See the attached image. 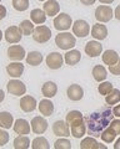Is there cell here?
Instances as JSON below:
<instances>
[{
    "label": "cell",
    "mask_w": 120,
    "mask_h": 149,
    "mask_svg": "<svg viewBox=\"0 0 120 149\" xmlns=\"http://www.w3.org/2000/svg\"><path fill=\"white\" fill-rule=\"evenodd\" d=\"M113 117L114 113L109 107H101V108L91 112L89 116L85 117L88 134L95 138L100 137L103 130L109 127L110 122L113 120Z\"/></svg>",
    "instance_id": "6da1fadb"
},
{
    "label": "cell",
    "mask_w": 120,
    "mask_h": 149,
    "mask_svg": "<svg viewBox=\"0 0 120 149\" xmlns=\"http://www.w3.org/2000/svg\"><path fill=\"white\" fill-rule=\"evenodd\" d=\"M66 123L70 127V133L74 138H81L86 133V124L83 118L81 112L79 111H70L66 114Z\"/></svg>",
    "instance_id": "7a4b0ae2"
},
{
    "label": "cell",
    "mask_w": 120,
    "mask_h": 149,
    "mask_svg": "<svg viewBox=\"0 0 120 149\" xmlns=\"http://www.w3.org/2000/svg\"><path fill=\"white\" fill-rule=\"evenodd\" d=\"M55 44L61 50H70L76 45V39L70 32H59L55 37Z\"/></svg>",
    "instance_id": "3957f363"
},
{
    "label": "cell",
    "mask_w": 120,
    "mask_h": 149,
    "mask_svg": "<svg viewBox=\"0 0 120 149\" xmlns=\"http://www.w3.org/2000/svg\"><path fill=\"white\" fill-rule=\"evenodd\" d=\"M52 37V30L45 25H39L34 29L33 32V39L39 44H45L48 42Z\"/></svg>",
    "instance_id": "277c9868"
},
{
    "label": "cell",
    "mask_w": 120,
    "mask_h": 149,
    "mask_svg": "<svg viewBox=\"0 0 120 149\" xmlns=\"http://www.w3.org/2000/svg\"><path fill=\"white\" fill-rule=\"evenodd\" d=\"M71 25H73V21H71V16L69 14L61 13L54 19V27L58 31L69 30L71 27Z\"/></svg>",
    "instance_id": "5b68a950"
},
{
    "label": "cell",
    "mask_w": 120,
    "mask_h": 149,
    "mask_svg": "<svg viewBox=\"0 0 120 149\" xmlns=\"http://www.w3.org/2000/svg\"><path fill=\"white\" fill-rule=\"evenodd\" d=\"M113 16H114V11L112 6L109 5H100L95 10V19L99 22H108L112 20Z\"/></svg>",
    "instance_id": "8992f818"
},
{
    "label": "cell",
    "mask_w": 120,
    "mask_h": 149,
    "mask_svg": "<svg viewBox=\"0 0 120 149\" xmlns=\"http://www.w3.org/2000/svg\"><path fill=\"white\" fill-rule=\"evenodd\" d=\"M23 32L19 26H9L4 32V37L9 44H18L21 40Z\"/></svg>",
    "instance_id": "52a82bcc"
},
{
    "label": "cell",
    "mask_w": 120,
    "mask_h": 149,
    "mask_svg": "<svg viewBox=\"0 0 120 149\" xmlns=\"http://www.w3.org/2000/svg\"><path fill=\"white\" fill-rule=\"evenodd\" d=\"M73 32L78 37H86L90 34V25L85 20L79 19L73 24Z\"/></svg>",
    "instance_id": "ba28073f"
},
{
    "label": "cell",
    "mask_w": 120,
    "mask_h": 149,
    "mask_svg": "<svg viewBox=\"0 0 120 149\" xmlns=\"http://www.w3.org/2000/svg\"><path fill=\"white\" fill-rule=\"evenodd\" d=\"M8 57L11 61H23L26 57L25 49L21 45H11L8 49Z\"/></svg>",
    "instance_id": "9c48e42d"
},
{
    "label": "cell",
    "mask_w": 120,
    "mask_h": 149,
    "mask_svg": "<svg viewBox=\"0 0 120 149\" xmlns=\"http://www.w3.org/2000/svg\"><path fill=\"white\" fill-rule=\"evenodd\" d=\"M8 92L13 96H23L26 92V86L19 80H10L6 85Z\"/></svg>",
    "instance_id": "30bf717a"
},
{
    "label": "cell",
    "mask_w": 120,
    "mask_h": 149,
    "mask_svg": "<svg viewBox=\"0 0 120 149\" xmlns=\"http://www.w3.org/2000/svg\"><path fill=\"white\" fill-rule=\"evenodd\" d=\"M53 132L56 137H69L71 136L70 133V127L66 122L64 120H56L54 124H53Z\"/></svg>",
    "instance_id": "8fae6325"
},
{
    "label": "cell",
    "mask_w": 120,
    "mask_h": 149,
    "mask_svg": "<svg viewBox=\"0 0 120 149\" xmlns=\"http://www.w3.org/2000/svg\"><path fill=\"white\" fill-rule=\"evenodd\" d=\"M47 129H48V120L45 118L36 116V117L31 119V130L35 134H43Z\"/></svg>",
    "instance_id": "7c38bea8"
},
{
    "label": "cell",
    "mask_w": 120,
    "mask_h": 149,
    "mask_svg": "<svg viewBox=\"0 0 120 149\" xmlns=\"http://www.w3.org/2000/svg\"><path fill=\"white\" fill-rule=\"evenodd\" d=\"M64 63V57L59 52H52L47 57V65L52 70H59Z\"/></svg>",
    "instance_id": "4fadbf2b"
},
{
    "label": "cell",
    "mask_w": 120,
    "mask_h": 149,
    "mask_svg": "<svg viewBox=\"0 0 120 149\" xmlns=\"http://www.w3.org/2000/svg\"><path fill=\"white\" fill-rule=\"evenodd\" d=\"M66 95H68L69 100L78 102L84 97V90H83V87L80 85H75V83H74V85H70L68 87Z\"/></svg>",
    "instance_id": "5bb4252c"
},
{
    "label": "cell",
    "mask_w": 120,
    "mask_h": 149,
    "mask_svg": "<svg viewBox=\"0 0 120 149\" xmlns=\"http://www.w3.org/2000/svg\"><path fill=\"white\" fill-rule=\"evenodd\" d=\"M13 129H14V132H15L16 134L25 136V134H29L30 133L31 127H30V124H29L28 120L19 118V119L15 120V123H14V125H13Z\"/></svg>",
    "instance_id": "9a60e30c"
},
{
    "label": "cell",
    "mask_w": 120,
    "mask_h": 149,
    "mask_svg": "<svg viewBox=\"0 0 120 149\" xmlns=\"http://www.w3.org/2000/svg\"><path fill=\"white\" fill-rule=\"evenodd\" d=\"M101 51H103V45L99 41H89L85 45V54L90 57H96L101 55Z\"/></svg>",
    "instance_id": "2e32d148"
},
{
    "label": "cell",
    "mask_w": 120,
    "mask_h": 149,
    "mask_svg": "<svg viewBox=\"0 0 120 149\" xmlns=\"http://www.w3.org/2000/svg\"><path fill=\"white\" fill-rule=\"evenodd\" d=\"M91 36H93L95 40H105L108 36L107 26L103 25L101 22H98V24L93 25V27H91Z\"/></svg>",
    "instance_id": "e0dca14e"
},
{
    "label": "cell",
    "mask_w": 120,
    "mask_h": 149,
    "mask_svg": "<svg viewBox=\"0 0 120 149\" xmlns=\"http://www.w3.org/2000/svg\"><path fill=\"white\" fill-rule=\"evenodd\" d=\"M20 108L26 112V113H29V112H33L35 111L36 108V100L34 98V97H31V96H24V97H21V100H20Z\"/></svg>",
    "instance_id": "ac0fdd59"
},
{
    "label": "cell",
    "mask_w": 120,
    "mask_h": 149,
    "mask_svg": "<svg viewBox=\"0 0 120 149\" xmlns=\"http://www.w3.org/2000/svg\"><path fill=\"white\" fill-rule=\"evenodd\" d=\"M6 72L10 77H14V78H18L20 77L23 72H24V65L20 63V62H11L9 63L6 66Z\"/></svg>",
    "instance_id": "d6986e66"
},
{
    "label": "cell",
    "mask_w": 120,
    "mask_h": 149,
    "mask_svg": "<svg viewBox=\"0 0 120 149\" xmlns=\"http://www.w3.org/2000/svg\"><path fill=\"white\" fill-rule=\"evenodd\" d=\"M44 11L47 13L48 16H55L58 15L59 11H60V5L56 0H47V1L44 3Z\"/></svg>",
    "instance_id": "ffe728a7"
},
{
    "label": "cell",
    "mask_w": 120,
    "mask_h": 149,
    "mask_svg": "<svg viewBox=\"0 0 120 149\" xmlns=\"http://www.w3.org/2000/svg\"><path fill=\"white\" fill-rule=\"evenodd\" d=\"M80 149H107L105 146H101L96 142L95 137H86L80 143Z\"/></svg>",
    "instance_id": "44dd1931"
},
{
    "label": "cell",
    "mask_w": 120,
    "mask_h": 149,
    "mask_svg": "<svg viewBox=\"0 0 120 149\" xmlns=\"http://www.w3.org/2000/svg\"><path fill=\"white\" fill-rule=\"evenodd\" d=\"M80 58H81V54H80V51H78V50H70L64 55V61H65L66 65H69V66L76 65L80 61Z\"/></svg>",
    "instance_id": "7402d4cb"
},
{
    "label": "cell",
    "mask_w": 120,
    "mask_h": 149,
    "mask_svg": "<svg viewBox=\"0 0 120 149\" xmlns=\"http://www.w3.org/2000/svg\"><path fill=\"white\" fill-rule=\"evenodd\" d=\"M41 92H43V96L47 97V98H53V97L58 93V86L55 85L54 82L48 81L45 82L43 87H41Z\"/></svg>",
    "instance_id": "603a6c76"
},
{
    "label": "cell",
    "mask_w": 120,
    "mask_h": 149,
    "mask_svg": "<svg viewBox=\"0 0 120 149\" xmlns=\"http://www.w3.org/2000/svg\"><path fill=\"white\" fill-rule=\"evenodd\" d=\"M39 111H40V113L43 116L49 117V116H52L53 112H54V103L48 98L41 100L40 103H39Z\"/></svg>",
    "instance_id": "cb8c5ba5"
},
{
    "label": "cell",
    "mask_w": 120,
    "mask_h": 149,
    "mask_svg": "<svg viewBox=\"0 0 120 149\" xmlns=\"http://www.w3.org/2000/svg\"><path fill=\"white\" fill-rule=\"evenodd\" d=\"M101 58H103V62L105 65H108V66H112V65L114 63H116L119 61V55L116 51H114V50H107V51H104V54L103 56H101Z\"/></svg>",
    "instance_id": "d4e9b609"
},
{
    "label": "cell",
    "mask_w": 120,
    "mask_h": 149,
    "mask_svg": "<svg viewBox=\"0 0 120 149\" xmlns=\"http://www.w3.org/2000/svg\"><path fill=\"white\" fill-rule=\"evenodd\" d=\"M30 19L34 24L41 25L47 21V13L44 10H41V9H34V10H31V13H30Z\"/></svg>",
    "instance_id": "484cf974"
},
{
    "label": "cell",
    "mask_w": 120,
    "mask_h": 149,
    "mask_svg": "<svg viewBox=\"0 0 120 149\" xmlns=\"http://www.w3.org/2000/svg\"><path fill=\"white\" fill-rule=\"evenodd\" d=\"M26 63L30 65V66H39V65L43 62V55H41L39 51H30L29 54L26 55Z\"/></svg>",
    "instance_id": "4316f807"
},
{
    "label": "cell",
    "mask_w": 120,
    "mask_h": 149,
    "mask_svg": "<svg viewBox=\"0 0 120 149\" xmlns=\"http://www.w3.org/2000/svg\"><path fill=\"white\" fill-rule=\"evenodd\" d=\"M11 125H14L13 114L9 113L6 111L0 112V127L4 128V129H10Z\"/></svg>",
    "instance_id": "83f0119b"
},
{
    "label": "cell",
    "mask_w": 120,
    "mask_h": 149,
    "mask_svg": "<svg viewBox=\"0 0 120 149\" xmlns=\"http://www.w3.org/2000/svg\"><path fill=\"white\" fill-rule=\"evenodd\" d=\"M93 77L95 81L98 82H103L107 80L108 77V71L107 68L104 66H101V65H96V66L93 68Z\"/></svg>",
    "instance_id": "f1b7e54d"
},
{
    "label": "cell",
    "mask_w": 120,
    "mask_h": 149,
    "mask_svg": "<svg viewBox=\"0 0 120 149\" xmlns=\"http://www.w3.org/2000/svg\"><path fill=\"white\" fill-rule=\"evenodd\" d=\"M105 102H107V104H109V106L119 103L120 102V91L118 88H113V90L105 96Z\"/></svg>",
    "instance_id": "f546056e"
},
{
    "label": "cell",
    "mask_w": 120,
    "mask_h": 149,
    "mask_svg": "<svg viewBox=\"0 0 120 149\" xmlns=\"http://www.w3.org/2000/svg\"><path fill=\"white\" fill-rule=\"evenodd\" d=\"M116 132H115V130L110 127L108 128H105L104 130H103V133H101V139H103V142H105V143H113L114 141H115V138H116Z\"/></svg>",
    "instance_id": "4dcf8cb0"
},
{
    "label": "cell",
    "mask_w": 120,
    "mask_h": 149,
    "mask_svg": "<svg viewBox=\"0 0 120 149\" xmlns=\"http://www.w3.org/2000/svg\"><path fill=\"white\" fill-rule=\"evenodd\" d=\"M30 147V139L26 136H19L14 139V148L15 149H28Z\"/></svg>",
    "instance_id": "1f68e13d"
},
{
    "label": "cell",
    "mask_w": 120,
    "mask_h": 149,
    "mask_svg": "<svg viewBox=\"0 0 120 149\" xmlns=\"http://www.w3.org/2000/svg\"><path fill=\"white\" fill-rule=\"evenodd\" d=\"M19 27L21 29L23 35H25V36L31 35L34 32V29H35V27H34V22L31 20H23L21 24L19 25Z\"/></svg>",
    "instance_id": "d6a6232c"
},
{
    "label": "cell",
    "mask_w": 120,
    "mask_h": 149,
    "mask_svg": "<svg viewBox=\"0 0 120 149\" xmlns=\"http://www.w3.org/2000/svg\"><path fill=\"white\" fill-rule=\"evenodd\" d=\"M31 148L33 149H49L50 146H49V142L47 138L36 137L33 141V143H31Z\"/></svg>",
    "instance_id": "836d02e7"
},
{
    "label": "cell",
    "mask_w": 120,
    "mask_h": 149,
    "mask_svg": "<svg viewBox=\"0 0 120 149\" xmlns=\"http://www.w3.org/2000/svg\"><path fill=\"white\" fill-rule=\"evenodd\" d=\"M13 8L16 11H25L29 8V0H13Z\"/></svg>",
    "instance_id": "e575fe53"
},
{
    "label": "cell",
    "mask_w": 120,
    "mask_h": 149,
    "mask_svg": "<svg viewBox=\"0 0 120 149\" xmlns=\"http://www.w3.org/2000/svg\"><path fill=\"white\" fill-rule=\"evenodd\" d=\"M54 148L55 149H71V143L68 141L65 137H60L56 142L54 143Z\"/></svg>",
    "instance_id": "d590c367"
},
{
    "label": "cell",
    "mask_w": 120,
    "mask_h": 149,
    "mask_svg": "<svg viewBox=\"0 0 120 149\" xmlns=\"http://www.w3.org/2000/svg\"><path fill=\"white\" fill-rule=\"evenodd\" d=\"M113 83L112 82H108V81H105V82H100V85L98 86V91L100 95H103V96H107L108 93L113 90Z\"/></svg>",
    "instance_id": "8d00e7d4"
},
{
    "label": "cell",
    "mask_w": 120,
    "mask_h": 149,
    "mask_svg": "<svg viewBox=\"0 0 120 149\" xmlns=\"http://www.w3.org/2000/svg\"><path fill=\"white\" fill-rule=\"evenodd\" d=\"M9 142V133L4 128L0 127V147H4Z\"/></svg>",
    "instance_id": "74e56055"
},
{
    "label": "cell",
    "mask_w": 120,
    "mask_h": 149,
    "mask_svg": "<svg viewBox=\"0 0 120 149\" xmlns=\"http://www.w3.org/2000/svg\"><path fill=\"white\" fill-rule=\"evenodd\" d=\"M109 71L112 72V74H115V76H120V58L116 63L109 66Z\"/></svg>",
    "instance_id": "f35d334b"
},
{
    "label": "cell",
    "mask_w": 120,
    "mask_h": 149,
    "mask_svg": "<svg viewBox=\"0 0 120 149\" xmlns=\"http://www.w3.org/2000/svg\"><path fill=\"white\" fill-rule=\"evenodd\" d=\"M109 125L115 130V132H116V134L119 136L120 134V119H113Z\"/></svg>",
    "instance_id": "ab89813d"
},
{
    "label": "cell",
    "mask_w": 120,
    "mask_h": 149,
    "mask_svg": "<svg viewBox=\"0 0 120 149\" xmlns=\"http://www.w3.org/2000/svg\"><path fill=\"white\" fill-rule=\"evenodd\" d=\"M6 16V8L4 5H0V20H3Z\"/></svg>",
    "instance_id": "60d3db41"
},
{
    "label": "cell",
    "mask_w": 120,
    "mask_h": 149,
    "mask_svg": "<svg viewBox=\"0 0 120 149\" xmlns=\"http://www.w3.org/2000/svg\"><path fill=\"white\" fill-rule=\"evenodd\" d=\"M113 113H114L115 117H119L120 118V104L114 107V108H113Z\"/></svg>",
    "instance_id": "b9f144b4"
},
{
    "label": "cell",
    "mask_w": 120,
    "mask_h": 149,
    "mask_svg": "<svg viewBox=\"0 0 120 149\" xmlns=\"http://www.w3.org/2000/svg\"><path fill=\"white\" fill-rule=\"evenodd\" d=\"M114 16L118 19V20H120V5L116 6V9H115V11H114Z\"/></svg>",
    "instance_id": "7bdbcfd3"
},
{
    "label": "cell",
    "mask_w": 120,
    "mask_h": 149,
    "mask_svg": "<svg viewBox=\"0 0 120 149\" xmlns=\"http://www.w3.org/2000/svg\"><path fill=\"white\" fill-rule=\"evenodd\" d=\"M80 1H81V4H84V5H93L96 0H80Z\"/></svg>",
    "instance_id": "ee69618b"
},
{
    "label": "cell",
    "mask_w": 120,
    "mask_h": 149,
    "mask_svg": "<svg viewBox=\"0 0 120 149\" xmlns=\"http://www.w3.org/2000/svg\"><path fill=\"white\" fill-rule=\"evenodd\" d=\"M4 100H5V93L3 92V90H0V103H1Z\"/></svg>",
    "instance_id": "f6af8a7d"
},
{
    "label": "cell",
    "mask_w": 120,
    "mask_h": 149,
    "mask_svg": "<svg viewBox=\"0 0 120 149\" xmlns=\"http://www.w3.org/2000/svg\"><path fill=\"white\" fill-rule=\"evenodd\" d=\"M114 149H120V138L118 139L116 142H115V144H114Z\"/></svg>",
    "instance_id": "bcb514c9"
},
{
    "label": "cell",
    "mask_w": 120,
    "mask_h": 149,
    "mask_svg": "<svg viewBox=\"0 0 120 149\" xmlns=\"http://www.w3.org/2000/svg\"><path fill=\"white\" fill-rule=\"evenodd\" d=\"M99 1H100L101 4H112L114 0H99Z\"/></svg>",
    "instance_id": "7dc6e473"
},
{
    "label": "cell",
    "mask_w": 120,
    "mask_h": 149,
    "mask_svg": "<svg viewBox=\"0 0 120 149\" xmlns=\"http://www.w3.org/2000/svg\"><path fill=\"white\" fill-rule=\"evenodd\" d=\"M3 36H4V34L1 32V30H0V41H1V39H3Z\"/></svg>",
    "instance_id": "c3c4849f"
},
{
    "label": "cell",
    "mask_w": 120,
    "mask_h": 149,
    "mask_svg": "<svg viewBox=\"0 0 120 149\" xmlns=\"http://www.w3.org/2000/svg\"><path fill=\"white\" fill-rule=\"evenodd\" d=\"M39 1H47V0H39Z\"/></svg>",
    "instance_id": "681fc988"
},
{
    "label": "cell",
    "mask_w": 120,
    "mask_h": 149,
    "mask_svg": "<svg viewBox=\"0 0 120 149\" xmlns=\"http://www.w3.org/2000/svg\"><path fill=\"white\" fill-rule=\"evenodd\" d=\"M0 1H1V0H0Z\"/></svg>",
    "instance_id": "f907efd6"
}]
</instances>
